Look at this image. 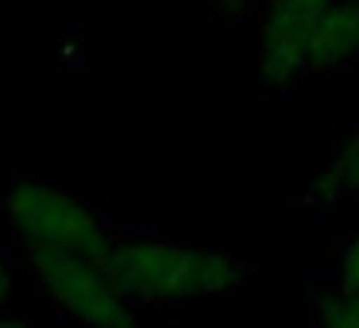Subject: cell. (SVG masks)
<instances>
[{"mask_svg":"<svg viewBox=\"0 0 359 328\" xmlns=\"http://www.w3.org/2000/svg\"><path fill=\"white\" fill-rule=\"evenodd\" d=\"M359 58V0H328L309 43V74L340 70Z\"/></svg>","mask_w":359,"mask_h":328,"instance_id":"obj_5","label":"cell"},{"mask_svg":"<svg viewBox=\"0 0 359 328\" xmlns=\"http://www.w3.org/2000/svg\"><path fill=\"white\" fill-rule=\"evenodd\" d=\"M43 297L78 328H140V313L104 263L62 251H27Z\"/></svg>","mask_w":359,"mask_h":328,"instance_id":"obj_3","label":"cell"},{"mask_svg":"<svg viewBox=\"0 0 359 328\" xmlns=\"http://www.w3.org/2000/svg\"><path fill=\"white\" fill-rule=\"evenodd\" d=\"M336 286L359 294V235L340 243V255H336Z\"/></svg>","mask_w":359,"mask_h":328,"instance_id":"obj_8","label":"cell"},{"mask_svg":"<svg viewBox=\"0 0 359 328\" xmlns=\"http://www.w3.org/2000/svg\"><path fill=\"white\" fill-rule=\"evenodd\" d=\"M309 320L313 328H359V294L355 289L320 286L309 294Z\"/></svg>","mask_w":359,"mask_h":328,"instance_id":"obj_7","label":"cell"},{"mask_svg":"<svg viewBox=\"0 0 359 328\" xmlns=\"http://www.w3.org/2000/svg\"><path fill=\"white\" fill-rule=\"evenodd\" d=\"M255 8V0H212V16L220 20H240Z\"/></svg>","mask_w":359,"mask_h":328,"instance_id":"obj_9","label":"cell"},{"mask_svg":"<svg viewBox=\"0 0 359 328\" xmlns=\"http://www.w3.org/2000/svg\"><path fill=\"white\" fill-rule=\"evenodd\" d=\"M104 271L112 274V282L124 289L135 309L224 297L248 282V271L236 255L212 247H186V243L147 232L120 235L104 259Z\"/></svg>","mask_w":359,"mask_h":328,"instance_id":"obj_1","label":"cell"},{"mask_svg":"<svg viewBox=\"0 0 359 328\" xmlns=\"http://www.w3.org/2000/svg\"><path fill=\"white\" fill-rule=\"evenodd\" d=\"M351 197H359V128L336 143L328 166L290 205H297V209H332V205H344Z\"/></svg>","mask_w":359,"mask_h":328,"instance_id":"obj_6","label":"cell"},{"mask_svg":"<svg viewBox=\"0 0 359 328\" xmlns=\"http://www.w3.org/2000/svg\"><path fill=\"white\" fill-rule=\"evenodd\" d=\"M328 0H266L255 24V78L271 93H286L309 78V43Z\"/></svg>","mask_w":359,"mask_h":328,"instance_id":"obj_4","label":"cell"},{"mask_svg":"<svg viewBox=\"0 0 359 328\" xmlns=\"http://www.w3.org/2000/svg\"><path fill=\"white\" fill-rule=\"evenodd\" d=\"M0 328H35V324L24 320V317H12L8 309H0Z\"/></svg>","mask_w":359,"mask_h":328,"instance_id":"obj_11","label":"cell"},{"mask_svg":"<svg viewBox=\"0 0 359 328\" xmlns=\"http://www.w3.org/2000/svg\"><path fill=\"white\" fill-rule=\"evenodd\" d=\"M8 301H12V266L0 255V309H8Z\"/></svg>","mask_w":359,"mask_h":328,"instance_id":"obj_10","label":"cell"},{"mask_svg":"<svg viewBox=\"0 0 359 328\" xmlns=\"http://www.w3.org/2000/svg\"><path fill=\"white\" fill-rule=\"evenodd\" d=\"M0 212L27 251H62L104 263L124 235L104 212L50 178H12L0 193Z\"/></svg>","mask_w":359,"mask_h":328,"instance_id":"obj_2","label":"cell"}]
</instances>
